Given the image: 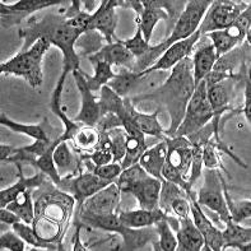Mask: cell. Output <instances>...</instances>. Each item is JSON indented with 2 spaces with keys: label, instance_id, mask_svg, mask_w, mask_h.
<instances>
[{
  "label": "cell",
  "instance_id": "cb8c5ba5",
  "mask_svg": "<svg viewBox=\"0 0 251 251\" xmlns=\"http://www.w3.org/2000/svg\"><path fill=\"white\" fill-rule=\"evenodd\" d=\"M64 3L65 1H60V0H21L13 5H6V4L1 3L0 10H1V16H14L18 13L22 16H27L29 13Z\"/></svg>",
  "mask_w": 251,
  "mask_h": 251
},
{
  "label": "cell",
  "instance_id": "277c9868",
  "mask_svg": "<svg viewBox=\"0 0 251 251\" xmlns=\"http://www.w3.org/2000/svg\"><path fill=\"white\" fill-rule=\"evenodd\" d=\"M50 46L51 44L46 38H38L28 50L23 51L6 63L1 64L0 73L23 76L31 84V87L36 88L44 79L41 63L44 55L48 52Z\"/></svg>",
  "mask_w": 251,
  "mask_h": 251
},
{
  "label": "cell",
  "instance_id": "ab89813d",
  "mask_svg": "<svg viewBox=\"0 0 251 251\" xmlns=\"http://www.w3.org/2000/svg\"><path fill=\"white\" fill-rule=\"evenodd\" d=\"M0 248L3 250L6 249V250L10 251H23L25 250V240L16 231L1 233V236H0Z\"/></svg>",
  "mask_w": 251,
  "mask_h": 251
},
{
  "label": "cell",
  "instance_id": "8fae6325",
  "mask_svg": "<svg viewBox=\"0 0 251 251\" xmlns=\"http://www.w3.org/2000/svg\"><path fill=\"white\" fill-rule=\"evenodd\" d=\"M73 75L78 89H79L80 97H82L80 111L78 112V115L73 120L75 123H83L87 126H95L102 116L101 105H100V102H97L95 96L92 95V91L87 87L86 78L82 74V70L73 72Z\"/></svg>",
  "mask_w": 251,
  "mask_h": 251
},
{
  "label": "cell",
  "instance_id": "44dd1931",
  "mask_svg": "<svg viewBox=\"0 0 251 251\" xmlns=\"http://www.w3.org/2000/svg\"><path fill=\"white\" fill-rule=\"evenodd\" d=\"M167 214L161 208L157 209H138L130 212H121L119 214L123 226L127 228H140V227H150L156 225L158 221L166 218Z\"/></svg>",
  "mask_w": 251,
  "mask_h": 251
},
{
  "label": "cell",
  "instance_id": "ba28073f",
  "mask_svg": "<svg viewBox=\"0 0 251 251\" xmlns=\"http://www.w3.org/2000/svg\"><path fill=\"white\" fill-rule=\"evenodd\" d=\"M188 197L189 201H190V213L193 217L191 220L203 235L205 250H222L223 244H225L222 231L217 228L213 223L210 222L209 218L204 214L201 208V204L198 203L197 197L193 191H188Z\"/></svg>",
  "mask_w": 251,
  "mask_h": 251
},
{
  "label": "cell",
  "instance_id": "ac0fdd59",
  "mask_svg": "<svg viewBox=\"0 0 251 251\" xmlns=\"http://www.w3.org/2000/svg\"><path fill=\"white\" fill-rule=\"evenodd\" d=\"M112 181H108L105 178H101L93 172H87V174H80L78 177H75L70 182V188L73 190L74 197L80 204L88 199L89 197L95 195L97 191L106 188L108 184Z\"/></svg>",
  "mask_w": 251,
  "mask_h": 251
},
{
  "label": "cell",
  "instance_id": "6da1fadb",
  "mask_svg": "<svg viewBox=\"0 0 251 251\" xmlns=\"http://www.w3.org/2000/svg\"><path fill=\"white\" fill-rule=\"evenodd\" d=\"M195 89L194 78H193V60L185 57L176 64L170 78L158 91L153 95H163V99L169 102L170 114L172 115L171 129L165 131L167 135H174L180 123L184 119L185 110L189 100Z\"/></svg>",
  "mask_w": 251,
  "mask_h": 251
},
{
  "label": "cell",
  "instance_id": "f1b7e54d",
  "mask_svg": "<svg viewBox=\"0 0 251 251\" xmlns=\"http://www.w3.org/2000/svg\"><path fill=\"white\" fill-rule=\"evenodd\" d=\"M139 75L138 73H133V72H129V70L123 69L119 74L112 78L110 82L107 83V86L114 91L118 96H120L121 99H125L130 89L135 86V83L139 80Z\"/></svg>",
  "mask_w": 251,
  "mask_h": 251
},
{
  "label": "cell",
  "instance_id": "ee69618b",
  "mask_svg": "<svg viewBox=\"0 0 251 251\" xmlns=\"http://www.w3.org/2000/svg\"><path fill=\"white\" fill-rule=\"evenodd\" d=\"M89 158L92 159L93 163L96 166H103V165H108V163H111L112 158V153L110 150H103V148H97L95 152L91 154Z\"/></svg>",
  "mask_w": 251,
  "mask_h": 251
},
{
  "label": "cell",
  "instance_id": "5bb4252c",
  "mask_svg": "<svg viewBox=\"0 0 251 251\" xmlns=\"http://www.w3.org/2000/svg\"><path fill=\"white\" fill-rule=\"evenodd\" d=\"M162 182L158 178L147 174L138 181L129 185L123 193H130L137 198L142 209H157L159 208V194Z\"/></svg>",
  "mask_w": 251,
  "mask_h": 251
},
{
  "label": "cell",
  "instance_id": "4316f807",
  "mask_svg": "<svg viewBox=\"0 0 251 251\" xmlns=\"http://www.w3.org/2000/svg\"><path fill=\"white\" fill-rule=\"evenodd\" d=\"M5 208L13 210L14 213L21 217L22 222L31 225L35 218V209H33V201H32L31 191L27 190L22 194H19L16 201L9 203Z\"/></svg>",
  "mask_w": 251,
  "mask_h": 251
},
{
  "label": "cell",
  "instance_id": "7bdbcfd3",
  "mask_svg": "<svg viewBox=\"0 0 251 251\" xmlns=\"http://www.w3.org/2000/svg\"><path fill=\"white\" fill-rule=\"evenodd\" d=\"M170 209L175 214H177L180 218L181 217H188L189 213H190V201H186L182 195H180V197L172 201Z\"/></svg>",
  "mask_w": 251,
  "mask_h": 251
},
{
  "label": "cell",
  "instance_id": "8d00e7d4",
  "mask_svg": "<svg viewBox=\"0 0 251 251\" xmlns=\"http://www.w3.org/2000/svg\"><path fill=\"white\" fill-rule=\"evenodd\" d=\"M108 140L111 143V153L115 159L124 158L126 151V131L124 129L115 127L107 133Z\"/></svg>",
  "mask_w": 251,
  "mask_h": 251
},
{
  "label": "cell",
  "instance_id": "30bf717a",
  "mask_svg": "<svg viewBox=\"0 0 251 251\" xmlns=\"http://www.w3.org/2000/svg\"><path fill=\"white\" fill-rule=\"evenodd\" d=\"M218 181H220V174L217 175L216 172L213 171L210 172L209 175H207L205 186L201 189L199 197H198L197 201L201 205L208 207L210 210L218 213L221 221L223 223H227L231 220V216H229L228 208H227L225 194L221 193Z\"/></svg>",
  "mask_w": 251,
  "mask_h": 251
},
{
  "label": "cell",
  "instance_id": "bcb514c9",
  "mask_svg": "<svg viewBox=\"0 0 251 251\" xmlns=\"http://www.w3.org/2000/svg\"><path fill=\"white\" fill-rule=\"evenodd\" d=\"M244 112H245L246 120L249 121L250 124L251 121V83L250 78L246 82L245 86V103H244Z\"/></svg>",
  "mask_w": 251,
  "mask_h": 251
},
{
  "label": "cell",
  "instance_id": "f35d334b",
  "mask_svg": "<svg viewBox=\"0 0 251 251\" xmlns=\"http://www.w3.org/2000/svg\"><path fill=\"white\" fill-rule=\"evenodd\" d=\"M119 41L121 42V45H124L125 48L133 54V56L137 57V59L146 55L151 48L150 44L144 40L142 29L139 27L137 28V33L134 35V37L129 38V40H125V41H123V40H119Z\"/></svg>",
  "mask_w": 251,
  "mask_h": 251
},
{
  "label": "cell",
  "instance_id": "d6986e66",
  "mask_svg": "<svg viewBox=\"0 0 251 251\" xmlns=\"http://www.w3.org/2000/svg\"><path fill=\"white\" fill-rule=\"evenodd\" d=\"M166 156H167V146L162 139V142L144 151L138 163L143 167L147 174L158 178L159 181L162 182V167L166 162Z\"/></svg>",
  "mask_w": 251,
  "mask_h": 251
},
{
  "label": "cell",
  "instance_id": "f546056e",
  "mask_svg": "<svg viewBox=\"0 0 251 251\" xmlns=\"http://www.w3.org/2000/svg\"><path fill=\"white\" fill-rule=\"evenodd\" d=\"M59 142H60V140H59V138H57L56 140H54V143L51 144L50 148H49V150L46 151V152H45L42 156L38 157V158L35 161V163H33V165L37 166L38 169L44 172L45 175H48L49 177H50L51 180H52V181L57 185L61 182V176H60V174H59V171H57L56 165H55L54 151H55V148H56V146Z\"/></svg>",
  "mask_w": 251,
  "mask_h": 251
},
{
  "label": "cell",
  "instance_id": "d6a6232c",
  "mask_svg": "<svg viewBox=\"0 0 251 251\" xmlns=\"http://www.w3.org/2000/svg\"><path fill=\"white\" fill-rule=\"evenodd\" d=\"M73 140L79 150L89 152V151L97 150L101 137H100L99 131L93 129V126H87L86 125V126H80Z\"/></svg>",
  "mask_w": 251,
  "mask_h": 251
},
{
  "label": "cell",
  "instance_id": "7402d4cb",
  "mask_svg": "<svg viewBox=\"0 0 251 251\" xmlns=\"http://www.w3.org/2000/svg\"><path fill=\"white\" fill-rule=\"evenodd\" d=\"M19 170V178L18 181L14 185H12L10 188L3 189L0 191V207L5 208L9 203L13 201H16L19 194H22L25 191L31 190V189L38 188L40 185L44 182V175L42 174H37V175L32 176V177H25L22 172V165L17 163Z\"/></svg>",
  "mask_w": 251,
  "mask_h": 251
},
{
  "label": "cell",
  "instance_id": "1f68e13d",
  "mask_svg": "<svg viewBox=\"0 0 251 251\" xmlns=\"http://www.w3.org/2000/svg\"><path fill=\"white\" fill-rule=\"evenodd\" d=\"M207 97L214 118L222 114L228 105V93L222 83H217L212 86H207Z\"/></svg>",
  "mask_w": 251,
  "mask_h": 251
},
{
  "label": "cell",
  "instance_id": "e0dca14e",
  "mask_svg": "<svg viewBox=\"0 0 251 251\" xmlns=\"http://www.w3.org/2000/svg\"><path fill=\"white\" fill-rule=\"evenodd\" d=\"M89 60L93 64L99 63V61H103L110 65H119V67H133L135 65L134 63V56L130 51L125 48L124 45H121L119 40L114 42V44H107L106 46L97 51L96 54L89 56Z\"/></svg>",
  "mask_w": 251,
  "mask_h": 251
},
{
  "label": "cell",
  "instance_id": "7dc6e473",
  "mask_svg": "<svg viewBox=\"0 0 251 251\" xmlns=\"http://www.w3.org/2000/svg\"><path fill=\"white\" fill-rule=\"evenodd\" d=\"M80 229H82V226H80V225H76V227H75V237H74V239H75V240H74V248H73L74 251L86 250V248H84V246H83L82 244H80V237H79Z\"/></svg>",
  "mask_w": 251,
  "mask_h": 251
},
{
  "label": "cell",
  "instance_id": "f6af8a7d",
  "mask_svg": "<svg viewBox=\"0 0 251 251\" xmlns=\"http://www.w3.org/2000/svg\"><path fill=\"white\" fill-rule=\"evenodd\" d=\"M0 221L1 223H5V225H16L18 222H22L21 217L18 214H16L13 210L8 209V208H1L0 209Z\"/></svg>",
  "mask_w": 251,
  "mask_h": 251
},
{
  "label": "cell",
  "instance_id": "60d3db41",
  "mask_svg": "<svg viewBox=\"0 0 251 251\" xmlns=\"http://www.w3.org/2000/svg\"><path fill=\"white\" fill-rule=\"evenodd\" d=\"M123 171V166L119 163H108L103 166H96L93 170V174L100 176L101 178H105L108 181H114L115 178L119 177Z\"/></svg>",
  "mask_w": 251,
  "mask_h": 251
},
{
  "label": "cell",
  "instance_id": "8992f818",
  "mask_svg": "<svg viewBox=\"0 0 251 251\" xmlns=\"http://www.w3.org/2000/svg\"><path fill=\"white\" fill-rule=\"evenodd\" d=\"M251 25V8H246L244 12H241L233 25H231L228 28L221 29V31H213L207 33L208 37L212 40L214 50H216L217 57L225 56L232 51L237 45L244 41L248 33L250 32Z\"/></svg>",
  "mask_w": 251,
  "mask_h": 251
},
{
  "label": "cell",
  "instance_id": "e575fe53",
  "mask_svg": "<svg viewBox=\"0 0 251 251\" xmlns=\"http://www.w3.org/2000/svg\"><path fill=\"white\" fill-rule=\"evenodd\" d=\"M60 140V139H59ZM54 161L56 165V169L59 174H65V172L73 170L74 163H75V158L70 152L69 147L67 144V140L59 142L54 151Z\"/></svg>",
  "mask_w": 251,
  "mask_h": 251
},
{
  "label": "cell",
  "instance_id": "2e32d148",
  "mask_svg": "<svg viewBox=\"0 0 251 251\" xmlns=\"http://www.w3.org/2000/svg\"><path fill=\"white\" fill-rule=\"evenodd\" d=\"M176 240L180 251H198L204 246V237L195 226L191 218L181 217L178 218V226L176 229Z\"/></svg>",
  "mask_w": 251,
  "mask_h": 251
},
{
  "label": "cell",
  "instance_id": "83f0119b",
  "mask_svg": "<svg viewBox=\"0 0 251 251\" xmlns=\"http://www.w3.org/2000/svg\"><path fill=\"white\" fill-rule=\"evenodd\" d=\"M82 74L86 78L87 87H88L92 92L95 91H99L103 86H107V83L114 78L116 74L112 72L111 65L107 63H103V61H99V63L95 64V75L89 76L88 74H84L82 72Z\"/></svg>",
  "mask_w": 251,
  "mask_h": 251
},
{
  "label": "cell",
  "instance_id": "d590c367",
  "mask_svg": "<svg viewBox=\"0 0 251 251\" xmlns=\"http://www.w3.org/2000/svg\"><path fill=\"white\" fill-rule=\"evenodd\" d=\"M157 232L159 236V245L157 250L162 251H174L177 248V240L172 232L167 217L156 223Z\"/></svg>",
  "mask_w": 251,
  "mask_h": 251
},
{
  "label": "cell",
  "instance_id": "3957f363",
  "mask_svg": "<svg viewBox=\"0 0 251 251\" xmlns=\"http://www.w3.org/2000/svg\"><path fill=\"white\" fill-rule=\"evenodd\" d=\"M210 4H212V1H208V0H190V1H188L184 12L178 17L177 22L175 25V28L172 29L170 37L166 38L165 41H162L161 44L157 45V46L150 48V50H148V52L146 55L137 59V61H135V68H139L138 73L152 67L154 59L158 56L161 57V55L171 45L176 44L178 41H182L185 38L194 35L195 32L199 29V27H201V21H203L207 10L209 9Z\"/></svg>",
  "mask_w": 251,
  "mask_h": 251
},
{
  "label": "cell",
  "instance_id": "9c48e42d",
  "mask_svg": "<svg viewBox=\"0 0 251 251\" xmlns=\"http://www.w3.org/2000/svg\"><path fill=\"white\" fill-rule=\"evenodd\" d=\"M201 35V31L198 29L194 35H191L190 37L185 38L182 41H178L176 42V44L171 45V46L161 55V57H159L158 60H157L156 63H153L152 67H150L148 69L138 73L139 78H143L144 75L152 73V72H156V70H167L175 67L176 64H178L181 60H184L185 57H188V55L190 54L193 48H194L195 45H197V42L199 41Z\"/></svg>",
  "mask_w": 251,
  "mask_h": 251
},
{
  "label": "cell",
  "instance_id": "836d02e7",
  "mask_svg": "<svg viewBox=\"0 0 251 251\" xmlns=\"http://www.w3.org/2000/svg\"><path fill=\"white\" fill-rule=\"evenodd\" d=\"M13 231H16L28 245L35 246V248H45L48 250H55L56 249V246L51 245V244H49V241L40 237L35 229L29 227V225H27V223L18 222L16 225H13Z\"/></svg>",
  "mask_w": 251,
  "mask_h": 251
},
{
  "label": "cell",
  "instance_id": "b9f144b4",
  "mask_svg": "<svg viewBox=\"0 0 251 251\" xmlns=\"http://www.w3.org/2000/svg\"><path fill=\"white\" fill-rule=\"evenodd\" d=\"M201 156H203V165L207 166V169H217L220 165V158L217 157L216 147L210 143H204L201 146Z\"/></svg>",
  "mask_w": 251,
  "mask_h": 251
},
{
  "label": "cell",
  "instance_id": "ffe728a7",
  "mask_svg": "<svg viewBox=\"0 0 251 251\" xmlns=\"http://www.w3.org/2000/svg\"><path fill=\"white\" fill-rule=\"evenodd\" d=\"M218 57L212 44H203L195 51L193 57V78L195 87L213 70Z\"/></svg>",
  "mask_w": 251,
  "mask_h": 251
},
{
  "label": "cell",
  "instance_id": "74e56055",
  "mask_svg": "<svg viewBox=\"0 0 251 251\" xmlns=\"http://www.w3.org/2000/svg\"><path fill=\"white\" fill-rule=\"evenodd\" d=\"M146 175H147V172L144 171L143 167H142L139 163H134V165L129 166L127 169H124L123 171H121L116 184H118L120 191H124L129 185L138 181V180H140V178L144 177Z\"/></svg>",
  "mask_w": 251,
  "mask_h": 251
},
{
  "label": "cell",
  "instance_id": "484cf974",
  "mask_svg": "<svg viewBox=\"0 0 251 251\" xmlns=\"http://www.w3.org/2000/svg\"><path fill=\"white\" fill-rule=\"evenodd\" d=\"M221 184H222L223 194H225V199H226L227 208H228L229 216H231V220L233 222H242L245 220H250L251 217V201L250 199H245V201H232L228 195V191H227V185L223 180V177H221Z\"/></svg>",
  "mask_w": 251,
  "mask_h": 251
},
{
  "label": "cell",
  "instance_id": "7c38bea8",
  "mask_svg": "<svg viewBox=\"0 0 251 251\" xmlns=\"http://www.w3.org/2000/svg\"><path fill=\"white\" fill-rule=\"evenodd\" d=\"M124 5L125 1L116 0H102L99 9L92 14V19L88 25V32L97 29L105 36L107 44H114L115 29L118 25V16L115 13V8Z\"/></svg>",
  "mask_w": 251,
  "mask_h": 251
},
{
  "label": "cell",
  "instance_id": "4fadbf2b",
  "mask_svg": "<svg viewBox=\"0 0 251 251\" xmlns=\"http://www.w3.org/2000/svg\"><path fill=\"white\" fill-rule=\"evenodd\" d=\"M163 140L167 146L166 162L175 167L188 180V172L190 171L191 159H193L191 142L185 137H165Z\"/></svg>",
  "mask_w": 251,
  "mask_h": 251
},
{
  "label": "cell",
  "instance_id": "d4e9b609",
  "mask_svg": "<svg viewBox=\"0 0 251 251\" xmlns=\"http://www.w3.org/2000/svg\"><path fill=\"white\" fill-rule=\"evenodd\" d=\"M158 111H156L152 115L140 114V112L133 111V119L137 124L138 129H139L144 135H152V137L159 138L163 139L166 137L165 131H163L162 126L158 121Z\"/></svg>",
  "mask_w": 251,
  "mask_h": 251
},
{
  "label": "cell",
  "instance_id": "7a4b0ae2",
  "mask_svg": "<svg viewBox=\"0 0 251 251\" xmlns=\"http://www.w3.org/2000/svg\"><path fill=\"white\" fill-rule=\"evenodd\" d=\"M19 33L22 37L27 36V41H25L23 51L28 50L38 38H46L51 45H55L60 49L64 54V73H69V72L73 73L75 70H80L79 56L76 55L75 50H74V45L82 33L76 31L75 28L69 27L65 21L59 23L44 21L42 23L35 25V28L31 27L25 31L21 29Z\"/></svg>",
  "mask_w": 251,
  "mask_h": 251
},
{
  "label": "cell",
  "instance_id": "603a6c76",
  "mask_svg": "<svg viewBox=\"0 0 251 251\" xmlns=\"http://www.w3.org/2000/svg\"><path fill=\"white\" fill-rule=\"evenodd\" d=\"M226 228L222 231L223 236V249L228 248H236L241 251H250L251 250V229L241 227L237 222H233L232 220H229L228 222L225 223Z\"/></svg>",
  "mask_w": 251,
  "mask_h": 251
},
{
  "label": "cell",
  "instance_id": "52a82bcc",
  "mask_svg": "<svg viewBox=\"0 0 251 251\" xmlns=\"http://www.w3.org/2000/svg\"><path fill=\"white\" fill-rule=\"evenodd\" d=\"M241 12L242 6L235 1H212L209 12L205 13L199 31L201 35H207L209 32L228 28L229 25H233Z\"/></svg>",
  "mask_w": 251,
  "mask_h": 251
},
{
  "label": "cell",
  "instance_id": "9a60e30c",
  "mask_svg": "<svg viewBox=\"0 0 251 251\" xmlns=\"http://www.w3.org/2000/svg\"><path fill=\"white\" fill-rule=\"evenodd\" d=\"M120 189L116 182L108 184L106 188L97 191L95 195L89 197L83 201L86 213L96 214V216H105L112 214L118 208L120 201Z\"/></svg>",
  "mask_w": 251,
  "mask_h": 251
},
{
  "label": "cell",
  "instance_id": "5b68a950",
  "mask_svg": "<svg viewBox=\"0 0 251 251\" xmlns=\"http://www.w3.org/2000/svg\"><path fill=\"white\" fill-rule=\"evenodd\" d=\"M214 118L207 97V84L201 80L189 100L182 121L175 131V137H186L197 133Z\"/></svg>",
  "mask_w": 251,
  "mask_h": 251
},
{
  "label": "cell",
  "instance_id": "4dcf8cb0",
  "mask_svg": "<svg viewBox=\"0 0 251 251\" xmlns=\"http://www.w3.org/2000/svg\"><path fill=\"white\" fill-rule=\"evenodd\" d=\"M0 123H1V125L6 126L8 129H10V130L16 131V133L25 134V135L33 138L35 140L50 139L42 125L19 124V123H16V121H13L10 120V119L6 118V115L4 114H1V116H0Z\"/></svg>",
  "mask_w": 251,
  "mask_h": 251
}]
</instances>
